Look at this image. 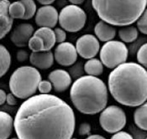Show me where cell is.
<instances>
[{
	"label": "cell",
	"instance_id": "ba28073f",
	"mask_svg": "<svg viewBox=\"0 0 147 139\" xmlns=\"http://www.w3.org/2000/svg\"><path fill=\"white\" fill-rule=\"evenodd\" d=\"M126 114L118 106L105 107L99 116L101 128L109 133H116L121 131L126 125Z\"/></svg>",
	"mask_w": 147,
	"mask_h": 139
},
{
	"label": "cell",
	"instance_id": "d4e9b609",
	"mask_svg": "<svg viewBox=\"0 0 147 139\" xmlns=\"http://www.w3.org/2000/svg\"><path fill=\"white\" fill-rule=\"evenodd\" d=\"M28 46L30 48V49H31L32 52L45 51V46H44L43 40L38 36L33 35L30 38V39L29 40V43H28Z\"/></svg>",
	"mask_w": 147,
	"mask_h": 139
},
{
	"label": "cell",
	"instance_id": "ffe728a7",
	"mask_svg": "<svg viewBox=\"0 0 147 139\" xmlns=\"http://www.w3.org/2000/svg\"><path fill=\"white\" fill-rule=\"evenodd\" d=\"M84 71L88 76H98L102 74L103 65L98 59H89L84 65Z\"/></svg>",
	"mask_w": 147,
	"mask_h": 139
},
{
	"label": "cell",
	"instance_id": "52a82bcc",
	"mask_svg": "<svg viewBox=\"0 0 147 139\" xmlns=\"http://www.w3.org/2000/svg\"><path fill=\"white\" fill-rule=\"evenodd\" d=\"M87 14L78 5L70 4L64 7L59 13L58 22L65 31L75 33L78 32L85 26Z\"/></svg>",
	"mask_w": 147,
	"mask_h": 139
},
{
	"label": "cell",
	"instance_id": "8992f818",
	"mask_svg": "<svg viewBox=\"0 0 147 139\" xmlns=\"http://www.w3.org/2000/svg\"><path fill=\"white\" fill-rule=\"evenodd\" d=\"M129 55L125 43L118 40L105 42L100 49V60L109 69H114L126 62Z\"/></svg>",
	"mask_w": 147,
	"mask_h": 139
},
{
	"label": "cell",
	"instance_id": "8fae6325",
	"mask_svg": "<svg viewBox=\"0 0 147 139\" xmlns=\"http://www.w3.org/2000/svg\"><path fill=\"white\" fill-rule=\"evenodd\" d=\"M58 12L51 5H44L40 7L35 13V23L40 27L55 28L58 23Z\"/></svg>",
	"mask_w": 147,
	"mask_h": 139
},
{
	"label": "cell",
	"instance_id": "74e56055",
	"mask_svg": "<svg viewBox=\"0 0 147 139\" xmlns=\"http://www.w3.org/2000/svg\"><path fill=\"white\" fill-rule=\"evenodd\" d=\"M11 139H19V138H13Z\"/></svg>",
	"mask_w": 147,
	"mask_h": 139
},
{
	"label": "cell",
	"instance_id": "cb8c5ba5",
	"mask_svg": "<svg viewBox=\"0 0 147 139\" xmlns=\"http://www.w3.org/2000/svg\"><path fill=\"white\" fill-rule=\"evenodd\" d=\"M20 2L24 4V9H25V13H24L23 19L28 20L33 18L37 11L36 4L34 0H20Z\"/></svg>",
	"mask_w": 147,
	"mask_h": 139
},
{
	"label": "cell",
	"instance_id": "30bf717a",
	"mask_svg": "<svg viewBox=\"0 0 147 139\" xmlns=\"http://www.w3.org/2000/svg\"><path fill=\"white\" fill-rule=\"evenodd\" d=\"M76 47L70 42L60 43L54 52V59L62 66H71L78 59Z\"/></svg>",
	"mask_w": 147,
	"mask_h": 139
},
{
	"label": "cell",
	"instance_id": "5bb4252c",
	"mask_svg": "<svg viewBox=\"0 0 147 139\" xmlns=\"http://www.w3.org/2000/svg\"><path fill=\"white\" fill-rule=\"evenodd\" d=\"M9 0H0V39H3L12 29L13 19L9 13Z\"/></svg>",
	"mask_w": 147,
	"mask_h": 139
},
{
	"label": "cell",
	"instance_id": "9c48e42d",
	"mask_svg": "<svg viewBox=\"0 0 147 139\" xmlns=\"http://www.w3.org/2000/svg\"><path fill=\"white\" fill-rule=\"evenodd\" d=\"M76 49L82 58H94L100 50L99 41L96 36L92 35H84L77 40Z\"/></svg>",
	"mask_w": 147,
	"mask_h": 139
},
{
	"label": "cell",
	"instance_id": "8d00e7d4",
	"mask_svg": "<svg viewBox=\"0 0 147 139\" xmlns=\"http://www.w3.org/2000/svg\"><path fill=\"white\" fill-rule=\"evenodd\" d=\"M69 2L73 5H78H78L82 4L84 2V0H69Z\"/></svg>",
	"mask_w": 147,
	"mask_h": 139
},
{
	"label": "cell",
	"instance_id": "ab89813d",
	"mask_svg": "<svg viewBox=\"0 0 147 139\" xmlns=\"http://www.w3.org/2000/svg\"><path fill=\"white\" fill-rule=\"evenodd\" d=\"M146 139H147V138H146Z\"/></svg>",
	"mask_w": 147,
	"mask_h": 139
},
{
	"label": "cell",
	"instance_id": "2e32d148",
	"mask_svg": "<svg viewBox=\"0 0 147 139\" xmlns=\"http://www.w3.org/2000/svg\"><path fill=\"white\" fill-rule=\"evenodd\" d=\"M94 33L100 41L108 42L113 40L116 35V30L113 25L105 23L104 21H99L94 27Z\"/></svg>",
	"mask_w": 147,
	"mask_h": 139
},
{
	"label": "cell",
	"instance_id": "6da1fadb",
	"mask_svg": "<svg viewBox=\"0 0 147 139\" xmlns=\"http://www.w3.org/2000/svg\"><path fill=\"white\" fill-rule=\"evenodd\" d=\"M75 128L72 108L51 94H39L26 99L13 119L19 139H71Z\"/></svg>",
	"mask_w": 147,
	"mask_h": 139
},
{
	"label": "cell",
	"instance_id": "7a4b0ae2",
	"mask_svg": "<svg viewBox=\"0 0 147 139\" xmlns=\"http://www.w3.org/2000/svg\"><path fill=\"white\" fill-rule=\"evenodd\" d=\"M113 99L126 106H139L147 101V70L135 62L124 63L110 72L108 79Z\"/></svg>",
	"mask_w": 147,
	"mask_h": 139
},
{
	"label": "cell",
	"instance_id": "277c9868",
	"mask_svg": "<svg viewBox=\"0 0 147 139\" xmlns=\"http://www.w3.org/2000/svg\"><path fill=\"white\" fill-rule=\"evenodd\" d=\"M101 20L114 26H128L138 20L145 11L147 0H92Z\"/></svg>",
	"mask_w": 147,
	"mask_h": 139
},
{
	"label": "cell",
	"instance_id": "836d02e7",
	"mask_svg": "<svg viewBox=\"0 0 147 139\" xmlns=\"http://www.w3.org/2000/svg\"><path fill=\"white\" fill-rule=\"evenodd\" d=\"M6 96H7L6 92L3 90L0 89V106L3 105L6 102Z\"/></svg>",
	"mask_w": 147,
	"mask_h": 139
},
{
	"label": "cell",
	"instance_id": "9a60e30c",
	"mask_svg": "<svg viewBox=\"0 0 147 139\" xmlns=\"http://www.w3.org/2000/svg\"><path fill=\"white\" fill-rule=\"evenodd\" d=\"M54 55L51 50L32 52L30 55V61L36 69L46 70L51 68L54 63Z\"/></svg>",
	"mask_w": 147,
	"mask_h": 139
},
{
	"label": "cell",
	"instance_id": "7402d4cb",
	"mask_svg": "<svg viewBox=\"0 0 147 139\" xmlns=\"http://www.w3.org/2000/svg\"><path fill=\"white\" fill-rule=\"evenodd\" d=\"M119 36L125 43H132L138 38V29L136 27L128 25L119 30Z\"/></svg>",
	"mask_w": 147,
	"mask_h": 139
},
{
	"label": "cell",
	"instance_id": "3957f363",
	"mask_svg": "<svg viewBox=\"0 0 147 139\" xmlns=\"http://www.w3.org/2000/svg\"><path fill=\"white\" fill-rule=\"evenodd\" d=\"M70 98L75 108L85 115L101 112L108 103L109 95L105 83L97 76H81L72 83Z\"/></svg>",
	"mask_w": 147,
	"mask_h": 139
},
{
	"label": "cell",
	"instance_id": "4316f807",
	"mask_svg": "<svg viewBox=\"0 0 147 139\" xmlns=\"http://www.w3.org/2000/svg\"><path fill=\"white\" fill-rule=\"evenodd\" d=\"M137 22V28L144 35H147V9H145L140 17L138 19Z\"/></svg>",
	"mask_w": 147,
	"mask_h": 139
},
{
	"label": "cell",
	"instance_id": "ac0fdd59",
	"mask_svg": "<svg viewBox=\"0 0 147 139\" xmlns=\"http://www.w3.org/2000/svg\"><path fill=\"white\" fill-rule=\"evenodd\" d=\"M13 130V119L9 113L0 111V139H8Z\"/></svg>",
	"mask_w": 147,
	"mask_h": 139
},
{
	"label": "cell",
	"instance_id": "7c38bea8",
	"mask_svg": "<svg viewBox=\"0 0 147 139\" xmlns=\"http://www.w3.org/2000/svg\"><path fill=\"white\" fill-rule=\"evenodd\" d=\"M34 33V27L30 23H20L13 29L10 40L15 46L23 48L28 45L29 40L33 36Z\"/></svg>",
	"mask_w": 147,
	"mask_h": 139
},
{
	"label": "cell",
	"instance_id": "603a6c76",
	"mask_svg": "<svg viewBox=\"0 0 147 139\" xmlns=\"http://www.w3.org/2000/svg\"><path fill=\"white\" fill-rule=\"evenodd\" d=\"M9 13L13 19H23L25 13V9L20 1H16L10 3L9 8Z\"/></svg>",
	"mask_w": 147,
	"mask_h": 139
},
{
	"label": "cell",
	"instance_id": "4dcf8cb0",
	"mask_svg": "<svg viewBox=\"0 0 147 139\" xmlns=\"http://www.w3.org/2000/svg\"><path fill=\"white\" fill-rule=\"evenodd\" d=\"M111 139H134L133 137L126 132H123V131H119L116 133H113V135L111 137Z\"/></svg>",
	"mask_w": 147,
	"mask_h": 139
},
{
	"label": "cell",
	"instance_id": "f1b7e54d",
	"mask_svg": "<svg viewBox=\"0 0 147 139\" xmlns=\"http://www.w3.org/2000/svg\"><path fill=\"white\" fill-rule=\"evenodd\" d=\"M54 33H55V37H56V43L60 44V43L65 42L67 35L64 29H62L61 28H56L54 29Z\"/></svg>",
	"mask_w": 147,
	"mask_h": 139
},
{
	"label": "cell",
	"instance_id": "44dd1931",
	"mask_svg": "<svg viewBox=\"0 0 147 139\" xmlns=\"http://www.w3.org/2000/svg\"><path fill=\"white\" fill-rule=\"evenodd\" d=\"M11 65V55L7 48L0 44V78L9 70Z\"/></svg>",
	"mask_w": 147,
	"mask_h": 139
},
{
	"label": "cell",
	"instance_id": "f35d334b",
	"mask_svg": "<svg viewBox=\"0 0 147 139\" xmlns=\"http://www.w3.org/2000/svg\"><path fill=\"white\" fill-rule=\"evenodd\" d=\"M71 139H78V138H71Z\"/></svg>",
	"mask_w": 147,
	"mask_h": 139
},
{
	"label": "cell",
	"instance_id": "e0dca14e",
	"mask_svg": "<svg viewBox=\"0 0 147 139\" xmlns=\"http://www.w3.org/2000/svg\"><path fill=\"white\" fill-rule=\"evenodd\" d=\"M34 35L40 37L43 40L45 51H49L55 46V44H56L55 33H54V30L51 29V28L41 27L34 32Z\"/></svg>",
	"mask_w": 147,
	"mask_h": 139
},
{
	"label": "cell",
	"instance_id": "5b68a950",
	"mask_svg": "<svg viewBox=\"0 0 147 139\" xmlns=\"http://www.w3.org/2000/svg\"><path fill=\"white\" fill-rule=\"evenodd\" d=\"M41 75L38 69L24 65L15 70L9 79V89L19 99H28L38 90Z\"/></svg>",
	"mask_w": 147,
	"mask_h": 139
},
{
	"label": "cell",
	"instance_id": "1f68e13d",
	"mask_svg": "<svg viewBox=\"0 0 147 139\" xmlns=\"http://www.w3.org/2000/svg\"><path fill=\"white\" fill-rule=\"evenodd\" d=\"M16 58L17 60L20 61V62H24V61H26L28 58H30V55L28 54V52L24 49H20L17 52L16 54Z\"/></svg>",
	"mask_w": 147,
	"mask_h": 139
},
{
	"label": "cell",
	"instance_id": "e575fe53",
	"mask_svg": "<svg viewBox=\"0 0 147 139\" xmlns=\"http://www.w3.org/2000/svg\"><path fill=\"white\" fill-rule=\"evenodd\" d=\"M38 3H40V4L44 5H51V3H53L56 0H37Z\"/></svg>",
	"mask_w": 147,
	"mask_h": 139
},
{
	"label": "cell",
	"instance_id": "d6a6232c",
	"mask_svg": "<svg viewBox=\"0 0 147 139\" xmlns=\"http://www.w3.org/2000/svg\"><path fill=\"white\" fill-rule=\"evenodd\" d=\"M6 102L10 106H14L17 104V99L15 97V96L12 93H9L7 94L6 96Z\"/></svg>",
	"mask_w": 147,
	"mask_h": 139
},
{
	"label": "cell",
	"instance_id": "d590c367",
	"mask_svg": "<svg viewBox=\"0 0 147 139\" xmlns=\"http://www.w3.org/2000/svg\"><path fill=\"white\" fill-rule=\"evenodd\" d=\"M86 139H106L104 137L98 134H93V135H89Z\"/></svg>",
	"mask_w": 147,
	"mask_h": 139
},
{
	"label": "cell",
	"instance_id": "4fadbf2b",
	"mask_svg": "<svg viewBox=\"0 0 147 139\" xmlns=\"http://www.w3.org/2000/svg\"><path fill=\"white\" fill-rule=\"evenodd\" d=\"M48 79L55 92L59 93L66 92L71 85V76L65 70H54L48 75Z\"/></svg>",
	"mask_w": 147,
	"mask_h": 139
},
{
	"label": "cell",
	"instance_id": "83f0119b",
	"mask_svg": "<svg viewBox=\"0 0 147 139\" xmlns=\"http://www.w3.org/2000/svg\"><path fill=\"white\" fill-rule=\"evenodd\" d=\"M52 85L50 81H40L38 86V91L40 94H49L51 92Z\"/></svg>",
	"mask_w": 147,
	"mask_h": 139
},
{
	"label": "cell",
	"instance_id": "d6986e66",
	"mask_svg": "<svg viewBox=\"0 0 147 139\" xmlns=\"http://www.w3.org/2000/svg\"><path fill=\"white\" fill-rule=\"evenodd\" d=\"M134 121L140 129L147 131V102L136 108L134 112Z\"/></svg>",
	"mask_w": 147,
	"mask_h": 139
},
{
	"label": "cell",
	"instance_id": "484cf974",
	"mask_svg": "<svg viewBox=\"0 0 147 139\" xmlns=\"http://www.w3.org/2000/svg\"><path fill=\"white\" fill-rule=\"evenodd\" d=\"M137 60L140 65L147 70V43L141 45L139 49L137 52Z\"/></svg>",
	"mask_w": 147,
	"mask_h": 139
},
{
	"label": "cell",
	"instance_id": "f546056e",
	"mask_svg": "<svg viewBox=\"0 0 147 139\" xmlns=\"http://www.w3.org/2000/svg\"><path fill=\"white\" fill-rule=\"evenodd\" d=\"M91 132V126L88 122H83L79 126L78 128V133L80 136H87L89 135Z\"/></svg>",
	"mask_w": 147,
	"mask_h": 139
}]
</instances>
